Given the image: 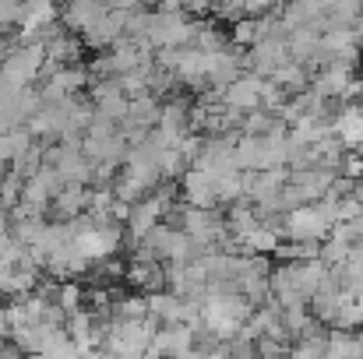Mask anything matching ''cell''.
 Wrapping results in <instances>:
<instances>
[{"mask_svg":"<svg viewBox=\"0 0 363 359\" xmlns=\"http://www.w3.org/2000/svg\"><path fill=\"white\" fill-rule=\"evenodd\" d=\"M82 359H121V356H113V353H106V349H92V353H85Z\"/></svg>","mask_w":363,"mask_h":359,"instance_id":"cell-19","label":"cell"},{"mask_svg":"<svg viewBox=\"0 0 363 359\" xmlns=\"http://www.w3.org/2000/svg\"><path fill=\"white\" fill-rule=\"evenodd\" d=\"M180 190H184V201L191 208H216L219 198H216V180L205 173V169H184L180 173Z\"/></svg>","mask_w":363,"mask_h":359,"instance_id":"cell-7","label":"cell"},{"mask_svg":"<svg viewBox=\"0 0 363 359\" xmlns=\"http://www.w3.org/2000/svg\"><path fill=\"white\" fill-rule=\"evenodd\" d=\"M289 134L279 127L272 134H243L237 141V166L240 173H264L275 166H286Z\"/></svg>","mask_w":363,"mask_h":359,"instance_id":"cell-1","label":"cell"},{"mask_svg":"<svg viewBox=\"0 0 363 359\" xmlns=\"http://www.w3.org/2000/svg\"><path fill=\"white\" fill-rule=\"evenodd\" d=\"M106 7H110L106 0H67L60 14H64V25H67V28L85 32V28H89V25H92V21H96V18H99Z\"/></svg>","mask_w":363,"mask_h":359,"instance_id":"cell-11","label":"cell"},{"mask_svg":"<svg viewBox=\"0 0 363 359\" xmlns=\"http://www.w3.org/2000/svg\"><path fill=\"white\" fill-rule=\"evenodd\" d=\"M21 183H25V180H21L18 173H11V169H7V176L0 180V208H7V212H11V208L18 205V198H21Z\"/></svg>","mask_w":363,"mask_h":359,"instance_id":"cell-16","label":"cell"},{"mask_svg":"<svg viewBox=\"0 0 363 359\" xmlns=\"http://www.w3.org/2000/svg\"><path fill=\"white\" fill-rule=\"evenodd\" d=\"M141 359H162V356H141Z\"/></svg>","mask_w":363,"mask_h":359,"instance_id":"cell-22","label":"cell"},{"mask_svg":"<svg viewBox=\"0 0 363 359\" xmlns=\"http://www.w3.org/2000/svg\"><path fill=\"white\" fill-rule=\"evenodd\" d=\"M21 25V0H0V28Z\"/></svg>","mask_w":363,"mask_h":359,"instance_id":"cell-17","label":"cell"},{"mask_svg":"<svg viewBox=\"0 0 363 359\" xmlns=\"http://www.w3.org/2000/svg\"><path fill=\"white\" fill-rule=\"evenodd\" d=\"M43 67H46L43 42H21L0 64V85H7V89H28L43 74Z\"/></svg>","mask_w":363,"mask_h":359,"instance_id":"cell-4","label":"cell"},{"mask_svg":"<svg viewBox=\"0 0 363 359\" xmlns=\"http://www.w3.org/2000/svg\"><path fill=\"white\" fill-rule=\"evenodd\" d=\"M152 335H155V324L148 317L145 321H117V317H110L106 321V335H103V349L121 359H141L148 356Z\"/></svg>","mask_w":363,"mask_h":359,"instance_id":"cell-2","label":"cell"},{"mask_svg":"<svg viewBox=\"0 0 363 359\" xmlns=\"http://www.w3.org/2000/svg\"><path fill=\"white\" fill-rule=\"evenodd\" d=\"M110 317H117V321H145V317H148V303H145V296H138V292L113 296Z\"/></svg>","mask_w":363,"mask_h":359,"instance_id":"cell-13","label":"cell"},{"mask_svg":"<svg viewBox=\"0 0 363 359\" xmlns=\"http://www.w3.org/2000/svg\"><path fill=\"white\" fill-rule=\"evenodd\" d=\"M0 359H25V353L14 342H0Z\"/></svg>","mask_w":363,"mask_h":359,"instance_id":"cell-18","label":"cell"},{"mask_svg":"<svg viewBox=\"0 0 363 359\" xmlns=\"http://www.w3.org/2000/svg\"><path fill=\"white\" fill-rule=\"evenodd\" d=\"M4 176H7V162L0 159V180H4Z\"/></svg>","mask_w":363,"mask_h":359,"instance_id":"cell-21","label":"cell"},{"mask_svg":"<svg viewBox=\"0 0 363 359\" xmlns=\"http://www.w3.org/2000/svg\"><path fill=\"white\" fill-rule=\"evenodd\" d=\"M123 278L141 289V292H159L166 285V268L159 261H130V268L123 271Z\"/></svg>","mask_w":363,"mask_h":359,"instance_id":"cell-10","label":"cell"},{"mask_svg":"<svg viewBox=\"0 0 363 359\" xmlns=\"http://www.w3.org/2000/svg\"><path fill=\"white\" fill-rule=\"evenodd\" d=\"M43 162L64 180V183H92V162L82 152L78 141H57L53 148H43Z\"/></svg>","mask_w":363,"mask_h":359,"instance_id":"cell-5","label":"cell"},{"mask_svg":"<svg viewBox=\"0 0 363 359\" xmlns=\"http://www.w3.org/2000/svg\"><path fill=\"white\" fill-rule=\"evenodd\" d=\"M53 303L71 317V314H78L82 307H85V289L71 278V282H57V292H53Z\"/></svg>","mask_w":363,"mask_h":359,"instance_id":"cell-14","label":"cell"},{"mask_svg":"<svg viewBox=\"0 0 363 359\" xmlns=\"http://www.w3.org/2000/svg\"><path fill=\"white\" fill-rule=\"evenodd\" d=\"M233 243H237V250H243V253L268 257V253H275V246H279V229H275V226H264V222H257L250 233H243V237L233 239Z\"/></svg>","mask_w":363,"mask_h":359,"instance_id":"cell-12","label":"cell"},{"mask_svg":"<svg viewBox=\"0 0 363 359\" xmlns=\"http://www.w3.org/2000/svg\"><path fill=\"white\" fill-rule=\"evenodd\" d=\"M11 50H14V46H11V42H4V39H0V64H4V60H7V53H11Z\"/></svg>","mask_w":363,"mask_h":359,"instance_id":"cell-20","label":"cell"},{"mask_svg":"<svg viewBox=\"0 0 363 359\" xmlns=\"http://www.w3.org/2000/svg\"><path fill=\"white\" fill-rule=\"evenodd\" d=\"M173 208H177V190L173 187H162V183L152 194H145L141 201H134L130 212H127V219H123V229L130 233V243H138L152 226H159Z\"/></svg>","mask_w":363,"mask_h":359,"instance_id":"cell-3","label":"cell"},{"mask_svg":"<svg viewBox=\"0 0 363 359\" xmlns=\"http://www.w3.org/2000/svg\"><path fill=\"white\" fill-rule=\"evenodd\" d=\"M39 166H43V148L39 144H32L28 152H21L18 159H11V173H18L21 180H28Z\"/></svg>","mask_w":363,"mask_h":359,"instance_id":"cell-15","label":"cell"},{"mask_svg":"<svg viewBox=\"0 0 363 359\" xmlns=\"http://www.w3.org/2000/svg\"><path fill=\"white\" fill-rule=\"evenodd\" d=\"M332 134L342 141V148L363 144V106H346L332 117Z\"/></svg>","mask_w":363,"mask_h":359,"instance_id":"cell-9","label":"cell"},{"mask_svg":"<svg viewBox=\"0 0 363 359\" xmlns=\"http://www.w3.org/2000/svg\"><path fill=\"white\" fill-rule=\"evenodd\" d=\"M198 346L194 328L187 324H162L155 328L152 342H148V356H162V359H187Z\"/></svg>","mask_w":363,"mask_h":359,"instance_id":"cell-6","label":"cell"},{"mask_svg":"<svg viewBox=\"0 0 363 359\" xmlns=\"http://www.w3.org/2000/svg\"><path fill=\"white\" fill-rule=\"evenodd\" d=\"M89 183H64L60 190H57V198H53V205H50V212L57 215V222H67V219H78V215H85V208H89Z\"/></svg>","mask_w":363,"mask_h":359,"instance_id":"cell-8","label":"cell"}]
</instances>
